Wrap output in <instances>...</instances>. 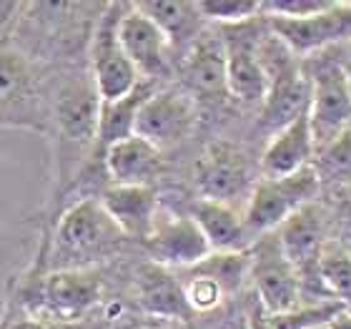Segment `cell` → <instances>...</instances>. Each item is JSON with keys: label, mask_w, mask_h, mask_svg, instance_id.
I'll return each mask as SVG.
<instances>
[{"label": "cell", "mask_w": 351, "mask_h": 329, "mask_svg": "<svg viewBox=\"0 0 351 329\" xmlns=\"http://www.w3.org/2000/svg\"><path fill=\"white\" fill-rule=\"evenodd\" d=\"M123 231L113 224L98 198H81L68 206L53 236L56 269H88L86 262L108 254L123 242Z\"/></svg>", "instance_id": "1"}, {"label": "cell", "mask_w": 351, "mask_h": 329, "mask_svg": "<svg viewBox=\"0 0 351 329\" xmlns=\"http://www.w3.org/2000/svg\"><path fill=\"white\" fill-rule=\"evenodd\" d=\"M319 194V174L306 166L291 176H263L249 191V204L243 214V224L251 239L276 231L289 216L311 204Z\"/></svg>", "instance_id": "2"}, {"label": "cell", "mask_w": 351, "mask_h": 329, "mask_svg": "<svg viewBox=\"0 0 351 329\" xmlns=\"http://www.w3.org/2000/svg\"><path fill=\"white\" fill-rule=\"evenodd\" d=\"M0 126L48 131V103L30 58L0 48Z\"/></svg>", "instance_id": "3"}, {"label": "cell", "mask_w": 351, "mask_h": 329, "mask_svg": "<svg viewBox=\"0 0 351 329\" xmlns=\"http://www.w3.org/2000/svg\"><path fill=\"white\" fill-rule=\"evenodd\" d=\"M123 15L121 5H108L106 13L98 18L88 43V66H90V81L101 95V101H116L123 98L141 83L133 63L125 56L121 38H118V21Z\"/></svg>", "instance_id": "4"}, {"label": "cell", "mask_w": 351, "mask_h": 329, "mask_svg": "<svg viewBox=\"0 0 351 329\" xmlns=\"http://www.w3.org/2000/svg\"><path fill=\"white\" fill-rule=\"evenodd\" d=\"M249 277L256 286L258 304L271 315L296 312L301 302V279L278 244L276 231L258 236L251 249Z\"/></svg>", "instance_id": "5"}, {"label": "cell", "mask_w": 351, "mask_h": 329, "mask_svg": "<svg viewBox=\"0 0 351 329\" xmlns=\"http://www.w3.org/2000/svg\"><path fill=\"white\" fill-rule=\"evenodd\" d=\"M308 126L316 148H326L351 126V88L346 68L339 63L322 66L311 78Z\"/></svg>", "instance_id": "6"}, {"label": "cell", "mask_w": 351, "mask_h": 329, "mask_svg": "<svg viewBox=\"0 0 351 329\" xmlns=\"http://www.w3.org/2000/svg\"><path fill=\"white\" fill-rule=\"evenodd\" d=\"M101 95L95 91L90 73L71 76L56 88L48 106V124H56V131L75 146H88L98 133Z\"/></svg>", "instance_id": "7"}, {"label": "cell", "mask_w": 351, "mask_h": 329, "mask_svg": "<svg viewBox=\"0 0 351 329\" xmlns=\"http://www.w3.org/2000/svg\"><path fill=\"white\" fill-rule=\"evenodd\" d=\"M103 282L95 269H53L36 286L40 315L73 322L101 302Z\"/></svg>", "instance_id": "8"}, {"label": "cell", "mask_w": 351, "mask_h": 329, "mask_svg": "<svg viewBox=\"0 0 351 329\" xmlns=\"http://www.w3.org/2000/svg\"><path fill=\"white\" fill-rule=\"evenodd\" d=\"M269 25L293 56H308L339 41H351V3H329L306 18H269Z\"/></svg>", "instance_id": "9"}, {"label": "cell", "mask_w": 351, "mask_h": 329, "mask_svg": "<svg viewBox=\"0 0 351 329\" xmlns=\"http://www.w3.org/2000/svg\"><path fill=\"white\" fill-rule=\"evenodd\" d=\"M196 124V106L183 91H154L138 111L136 136L148 141L158 151L178 146Z\"/></svg>", "instance_id": "10"}, {"label": "cell", "mask_w": 351, "mask_h": 329, "mask_svg": "<svg viewBox=\"0 0 351 329\" xmlns=\"http://www.w3.org/2000/svg\"><path fill=\"white\" fill-rule=\"evenodd\" d=\"M148 256L163 269H191L211 254V247L191 216H169L156 221L154 231L143 239Z\"/></svg>", "instance_id": "11"}, {"label": "cell", "mask_w": 351, "mask_h": 329, "mask_svg": "<svg viewBox=\"0 0 351 329\" xmlns=\"http://www.w3.org/2000/svg\"><path fill=\"white\" fill-rule=\"evenodd\" d=\"M196 186L201 198L231 204L251 186L246 156L231 144H211L196 163Z\"/></svg>", "instance_id": "12"}, {"label": "cell", "mask_w": 351, "mask_h": 329, "mask_svg": "<svg viewBox=\"0 0 351 329\" xmlns=\"http://www.w3.org/2000/svg\"><path fill=\"white\" fill-rule=\"evenodd\" d=\"M118 38H121V45H123L125 56L136 68V73L143 76V81H156L158 76L166 73L171 41L136 5L125 8L123 15H121Z\"/></svg>", "instance_id": "13"}, {"label": "cell", "mask_w": 351, "mask_h": 329, "mask_svg": "<svg viewBox=\"0 0 351 329\" xmlns=\"http://www.w3.org/2000/svg\"><path fill=\"white\" fill-rule=\"evenodd\" d=\"M226 45V91L246 106H263L269 93V78L258 60V38H246L241 25L223 30Z\"/></svg>", "instance_id": "14"}, {"label": "cell", "mask_w": 351, "mask_h": 329, "mask_svg": "<svg viewBox=\"0 0 351 329\" xmlns=\"http://www.w3.org/2000/svg\"><path fill=\"white\" fill-rule=\"evenodd\" d=\"M101 206L128 239H146L158 221V198L151 186H116L101 194Z\"/></svg>", "instance_id": "15"}, {"label": "cell", "mask_w": 351, "mask_h": 329, "mask_svg": "<svg viewBox=\"0 0 351 329\" xmlns=\"http://www.w3.org/2000/svg\"><path fill=\"white\" fill-rule=\"evenodd\" d=\"M106 171L116 186H151L163 166V156L141 136H128L103 151Z\"/></svg>", "instance_id": "16"}, {"label": "cell", "mask_w": 351, "mask_h": 329, "mask_svg": "<svg viewBox=\"0 0 351 329\" xmlns=\"http://www.w3.org/2000/svg\"><path fill=\"white\" fill-rule=\"evenodd\" d=\"M278 244L284 249L286 259L291 262L299 279L306 274L311 264H322L324 247V216L314 204L304 206L276 229Z\"/></svg>", "instance_id": "17"}, {"label": "cell", "mask_w": 351, "mask_h": 329, "mask_svg": "<svg viewBox=\"0 0 351 329\" xmlns=\"http://www.w3.org/2000/svg\"><path fill=\"white\" fill-rule=\"evenodd\" d=\"M314 136H311V126H308V111L293 118L291 124L278 128L271 136L269 146L263 151L261 166L266 176H291L301 168L308 166V159L314 156Z\"/></svg>", "instance_id": "18"}, {"label": "cell", "mask_w": 351, "mask_h": 329, "mask_svg": "<svg viewBox=\"0 0 351 329\" xmlns=\"http://www.w3.org/2000/svg\"><path fill=\"white\" fill-rule=\"evenodd\" d=\"M191 219L196 221L211 251H243L251 244V234L243 216L231 204H221L211 198H198L191 206Z\"/></svg>", "instance_id": "19"}, {"label": "cell", "mask_w": 351, "mask_h": 329, "mask_svg": "<svg viewBox=\"0 0 351 329\" xmlns=\"http://www.w3.org/2000/svg\"><path fill=\"white\" fill-rule=\"evenodd\" d=\"M154 81H141L131 93L116 101H101V116H98V133H95V144L106 151L108 146L118 141L128 139L136 133V118H138L141 106L151 98L154 93Z\"/></svg>", "instance_id": "20"}, {"label": "cell", "mask_w": 351, "mask_h": 329, "mask_svg": "<svg viewBox=\"0 0 351 329\" xmlns=\"http://www.w3.org/2000/svg\"><path fill=\"white\" fill-rule=\"evenodd\" d=\"M186 73L198 91H226V45L221 33H198V38L191 43Z\"/></svg>", "instance_id": "21"}, {"label": "cell", "mask_w": 351, "mask_h": 329, "mask_svg": "<svg viewBox=\"0 0 351 329\" xmlns=\"http://www.w3.org/2000/svg\"><path fill=\"white\" fill-rule=\"evenodd\" d=\"M138 299L143 309L156 317L181 319V317L191 315L186 294H183V284L169 269H163L158 264H151L141 271Z\"/></svg>", "instance_id": "22"}, {"label": "cell", "mask_w": 351, "mask_h": 329, "mask_svg": "<svg viewBox=\"0 0 351 329\" xmlns=\"http://www.w3.org/2000/svg\"><path fill=\"white\" fill-rule=\"evenodd\" d=\"M141 13H146L158 28L166 33L171 43L191 38L196 41L204 15L198 3H181V0H154V3H136Z\"/></svg>", "instance_id": "23"}, {"label": "cell", "mask_w": 351, "mask_h": 329, "mask_svg": "<svg viewBox=\"0 0 351 329\" xmlns=\"http://www.w3.org/2000/svg\"><path fill=\"white\" fill-rule=\"evenodd\" d=\"M191 269L201 271L206 277H211L216 284L223 289V294H231L236 289H241V284L249 279L251 271V259L246 251H211L204 262L191 266Z\"/></svg>", "instance_id": "24"}, {"label": "cell", "mask_w": 351, "mask_h": 329, "mask_svg": "<svg viewBox=\"0 0 351 329\" xmlns=\"http://www.w3.org/2000/svg\"><path fill=\"white\" fill-rule=\"evenodd\" d=\"M341 312V304H316V307H299L296 312L271 315L261 304L254 307L249 319V329H306L311 324L329 322L331 317Z\"/></svg>", "instance_id": "25"}, {"label": "cell", "mask_w": 351, "mask_h": 329, "mask_svg": "<svg viewBox=\"0 0 351 329\" xmlns=\"http://www.w3.org/2000/svg\"><path fill=\"white\" fill-rule=\"evenodd\" d=\"M198 10L204 15V21L221 23V25H243L254 21L261 13V3H249V0H206L198 3Z\"/></svg>", "instance_id": "26"}, {"label": "cell", "mask_w": 351, "mask_h": 329, "mask_svg": "<svg viewBox=\"0 0 351 329\" xmlns=\"http://www.w3.org/2000/svg\"><path fill=\"white\" fill-rule=\"evenodd\" d=\"M319 277L324 286L329 289L337 299L351 304V256L344 251H326L322 254L319 264Z\"/></svg>", "instance_id": "27"}, {"label": "cell", "mask_w": 351, "mask_h": 329, "mask_svg": "<svg viewBox=\"0 0 351 329\" xmlns=\"http://www.w3.org/2000/svg\"><path fill=\"white\" fill-rule=\"evenodd\" d=\"M183 294H186L191 312H211L226 297L223 289L211 277H206L196 269H189V279L183 282Z\"/></svg>", "instance_id": "28"}, {"label": "cell", "mask_w": 351, "mask_h": 329, "mask_svg": "<svg viewBox=\"0 0 351 329\" xmlns=\"http://www.w3.org/2000/svg\"><path fill=\"white\" fill-rule=\"evenodd\" d=\"M326 329H351V315L346 312V309L337 312V315L326 322Z\"/></svg>", "instance_id": "29"}, {"label": "cell", "mask_w": 351, "mask_h": 329, "mask_svg": "<svg viewBox=\"0 0 351 329\" xmlns=\"http://www.w3.org/2000/svg\"><path fill=\"white\" fill-rule=\"evenodd\" d=\"M306 329H326V322H324V324H311V327H306Z\"/></svg>", "instance_id": "30"}, {"label": "cell", "mask_w": 351, "mask_h": 329, "mask_svg": "<svg viewBox=\"0 0 351 329\" xmlns=\"http://www.w3.org/2000/svg\"><path fill=\"white\" fill-rule=\"evenodd\" d=\"M346 76H349V88H351V66L346 68Z\"/></svg>", "instance_id": "31"}, {"label": "cell", "mask_w": 351, "mask_h": 329, "mask_svg": "<svg viewBox=\"0 0 351 329\" xmlns=\"http://www.w3.org/2000/svg\"><path fill=\"white\" fill-rule=\"evenodd\" d=\"M141 329H158V327H141Z\"/></svg>", "instance_id": "32"}, {"label": "cell", "mask_w": 351, "mask_h": 329, "mask_svg": "<svg viewBox=\"0 0 351 329\" xmlns=\"http://www.w3.org/2000/svg\"><path fill=\"white\" fill-rule=\"evenodd\" d=\"M349 48H351V41H349Z\"/></svg>", "instance_id": "33"}]
</instances>
